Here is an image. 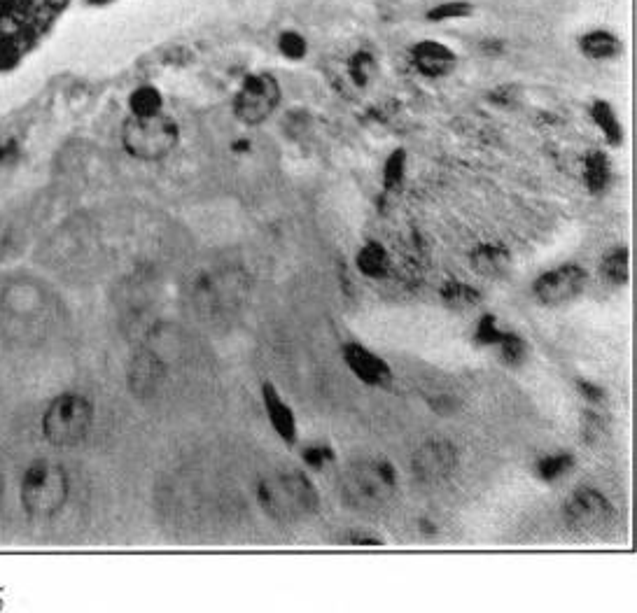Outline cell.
<instances>
[{
    "mask_svg": "<svg viewBox=\"0 0 637 613\" xmlns=\"http://www.w3.org/2000/svg\"><path fill=\"white\" fill-rule=\"evenodd\" d=\"M600 273L607 283L612 285H626L630 280V252L626 245H619V248H612L602 257L600 262Z\"/></svg>",
    "mask_w": 637,
    "mask_h": 613,
    "instance_id": "20",
    "label": "cell"
},
{
    "mask_svg": "<svg viewBox=\"0 0 637 613\" xmlns=\"http://www.w3.org/2000/svg\"><path fill=\"white\" fill-rule=\"evenodd\" d=\"M577 387H579V392L584 394L586 399H591V401H602V397H605L600 387L595 385V383H588V380H579Z\"/></svg>",
    "mask_w": 637,
    "mask_h": 613,
    "instance_id": "31",
    "label": "cell"
},
{
    "mask_svg": "<svg viewBox=\"0 0 637 613\" xmlns=\"http://www.w3.org/2000/svg\"><path fill=\"white\" fill-rule=\"evenodd\" d=\"M474 12L472 3L467 0H446V3H437L432 10H427V21L432 24H444V21H458V19H467L469 14Z\"/></svg>",
    "mask_w": 637,
    "mask_h": 613,
    "instance_id": "23",
    "label": "cell"
},
{
    "mask_svg": "<svg viewBox=\"0 0 637 613\" xmlns=\"http://www.w3.org/2000/svg\"><path fill=\"white\" fill-rule=\"evenodd\" d=\"M404 171H406V152L404 150H395L385 161L383 166V185L385 189H395L399 187V182L404 180Z\"/></svg>",
    "mask_w": 637,
    "mask_h": 613,
    "instance_id": "27",
    "label": "cell"
},
{
    "mask_svg": "<svg viewBox=\"0 0 637 613\" xmlns=\"http://www.w3.org/2000/svg\"><path fill=\"white\" fill-rule=\"evenodd\" d=\"M301 457H304V462L308 464L311 469H325L329 462H334V453L329 446H320V443H313V446H306L304 453H301Z\"/></svg>",
    "mask_w": 637,
    "mask_h": 613,
    "instance_id": "29",
    "label": "cell"
},
{
    "mask_svg": "<svg viewBox=\"0 0 637 613\" xmlns=\"http://www.w3.org/2000/svg\"><path fill=\"white\" fill-rule=\"evenodd\" d=\"M495 348L500 350V359L507 366H521L525 362V357H528V345H525L523 338L514 334V331H507Z\"/></svg>",
    "mask_w": 637,
    "mask_h": 613,
    "instance_id": "25",
    "label": "cell"
},
{
    "mask_svg": "<svg viewBox=\"0 0 637 613\" xmlns=\"http://www.w3.org/2000/svg\"><path fill=\"white\" fill-rule=\"evenodd\" d=\"M129 108L131 117H152L164 112V98H161V91L157 87H138L129 98Z\"/></svg>",
    "mask_w": 637,
    "mask_h": 613,
    "instance_id": "21",
    "label": "cell"
},
{
    "mask_svg": "<svg viewBox=\"0 0 637 613\" xmlns=\"http://www.w3.org/2000/svg\"><path fill=\"white\" fill-rule=\"evenodd\" d=\"M348 544H353V546H381V539L374 537V534L353 532V534H348Z\"/></svg>",
    "mask_w": 637,
    "mask_h": 613,
    "instance_id": "30",
    "label": "cell"
},
{
    "mask_svg": "<svg viewBox=\"0 0 637 613\" xmlns=\"http://www.w3.org/2000/svg\"><path fill=\"white\" fill-rule=\"evenodd\" d=\"M343 362L350 369V373L364 385H385L392 378V369L383 357L376 352L364 348L360 343H346L343 345Z\"/></svg>",
    "mask_w": 637,
    "mask_h": 613,
    "instance_id": "11",
    "label": "cell"
},
{
    "mask_svg": "<svg viewBox=\"0 0 637 613\" xmlns=\"http://www.w3.org/2000/svg\"><path fill=\"white\" fill-rule=\"evenodd\" d=\"M180 126L173 117L159 115L152 117H129L122 129L124 150L140 161H159L178 147Z\"/></svg>",
    "mask_w": 637,
    "mask_h": 613,
    "instance_id": "3",
    "label": "cell"
},
{
    "mask_svg": "<svg viewBox=\"0 0 637 613\" xmlns=\"http://www.w3.org/2000/svg\"><path fill=\"white\" fill-rule=\"evenodd\" d=\"M257 502L276 523H297L318 511L320 495L301 471H280L259 481Z\"/></svg>",
    "mask_w": 637,
    "mask_h": 613,
    "instance_id": "1",
    "label": "cell"
},
{
    "mask_svg": "<svg viewBox=\"0 0 637 613\" xmlns=\"http://www.w3.org/2000/svg\"><path fill=\"white\" fill-rule=\"evenodd\" d=\"M68 476L59 464L35 462L21 481V504L33 518H49L66 504Z\"/></svg>",
    "mask_w": 637,
    "mask_h": 613,
    "instance_id": "5",
    "label": "cell"
},
{
    "mask_svg": "<svg viewBox=\"0 0 637 613\" xmlns=\"http://www.w3.org/2000/svg\"><path fill=\"white\" fill-rule=\"evenodd\" d=\"M411 63L423 77L430 80H441L448 77L458 66V56L444 42L437 40H420L411 47Z\"/></svg>",
    "mask_w": 637,
    "mask_h": 613,
    "instance_id": "10",
    "label": "cell"
},
{
    "mask_svg": "<svg viewBox=\"0 0 637 613\" xmlns=\"http://www.w3.org/2000/svg\"><path fill=\"white\" fill-rule=\"evenodd\" d=\"M94 425V406L82 394H61L42 415V434L56 448L77 446Z\"/></svg>",
    "mask_w": 637,
    "mask_h": 613,
    "instance_id": "4",
    "label": "cell"
},
{
    "mask_svg": "<svg viewBox=\"0 0 637 613\" xmlns=\"http://www.w3.org/2000/svg\"><path fill=\"white\" fill-rule=\"evenodd\" d=\"M614 516L612 502L595 488H579L565 502L563 518L572 532L598 534Z\"/></svg>",
    "mask_w": 637,
    "mask_h": 613,
    "instance_id": "7",
    "label": "cell"
},
{
    "mask_svg": "<svg viewBox=\"0 0 637 613\" xmlns=\"http://www.w3.org/2000/svg\"><path fill=\"white\" fill-rule=\"evenodd\" d=\"M278 80L269 73H252L245 77L234 96V115L241 124L257 126L269 119L280 105Z\"/></svg>",
    "mask_w": 637,
    "mask_h": 613,
    "instance_id": "6",
    "label": "cell"
},
{
    "mask_svg": "<svg viewBox=\"0 0 637 613\" xmlns=\"http://www.w3.org/2000/svg\"><path fill=\"white\" fill-rule=\"evenodd\" d=\"M588 285V273L579 264H560L556 269L542 273L532 285V292L539 304L544 306H563L570 304Z\"/></svg>",
    "mask_w": 637,
    "mask_h": 613,
    "instance_id": "8",
    "label": "cell"
},
{
    "mask_svg": "<svg viewBox=\"0 0 637 613\" xmlns=\"http://www.w3.org/2000/svg\"><path fill=\"white\" fill-rule=\"evenodd\" d=\"M612 161L605 152L591 150L584 157V182L591 194H602L612 185Z\"/></svg>",
    "mask_w": 637,
    "mask_h": 613,
    "instance_id": "17",
    "label": "cell"
},
{
    "mask_svg": "<svg viewBox=\"0 0 637 613\" xmlns=\"http://www.w3.org/2000/svg\"><path fill=\"white\" fill-rule=\"evenodd\" d=\"M469 266L476 276L495 280L509 273L511 255L500 243H479L469 250Z\"/></svg>",
    "mask_w": 637,
    "mask_h": 613,
    "instance_id": "12",
    "label": "cell"
},
{
    "mask_svg": "<svg viewBox=\"0 0 637 613\" xmlns=\"http://www.w3.org/2000/svg\"><path fill=\"white\" fill-rule=\"evenodd\" d=\"M262 404L269 418L271 427L276 429V434L287 443L297 441V418H294L292 408L287 406V401L280 397L276 387L271 383L262 385Z\"/></svg>",
    "mask_w": 637,
    "mask_h": 613,
    "instance_id": "13",
    "label": "cell"
},
{
    "mask_svg": "<svg viewBox=\"0 0 637 613\" xmlns=\"http://www.w3.org/2000/svg\"><path fill=\"white\" fill-rule=\"evenodd\" d=\"M504 334H507V331L500 329V324H497L493 315H483L479 324H476L474 338H476V343H481V345H497L504 338Z\"/></svg>",
    "mask_w": 637,
    "mask_h": 613,
    "instance_id": "28",
    "label": "cell"
},
{
    "mask_svg": "<svg viewBox=\"0 0 637 613\" xmlns=\"http://www.w3.org/2000/svg\"><path fill=\"white\" fill-rule=\"evenodd\" d=\"M537 476L542 478V481H558V478H563L570 474V471L574 469V455L570 453H551V455H544L542 460L537 462Z\"/></svg>",
    "mask_w": 637,
    "mask_h": 613,
    "instance_id": "22",
    "label": "cell"
},
{
    "mask_svg": "<svg viewBox=\"0 0 637 613\" xmlns=\"http://www.w3.org/2000/svg\"><path fill=\"white\" fill-rule=\"evenodd\" d=\"M579 52L591 61H612L621 56V38L607 28H593L579 38Z\"/></svg>",
    "mask_w": 637,
    "mask_h": 613,
    "instance_id": "15",
    "label": "cell"
},
{
    "mask_svg": "<svg viewBox=\"0 0 637 613\" xmlns=\"http://www.w3.org/2000/svg\"><path fill=\"white\" fill-rule=\"evenodd\" d=\"M397 490V471L385 460L355 462L341 476V497L350 509L376 511Z\"/></svg>",
    "mask_w": 637,
    "mask_h": 613,
    "instance_id": "2",
    "label": "cell"
},
{
    "mask_svg": "<svg viewBox=\"0 0 637 613\" xmlns=\"http://www.w3.org/2000/svg\"><path fill=\"white\" fill-rule=\"evenodd\" d=\"M3 495H5V481L3 476H0V502H3Z\"/></svg>",
    "mask_w": 637,
    "mask_h": 613,
    "instance_id": "32",
    "label": "cell"
},
{
    "mask_svg": "<svg viewBox=\"0 0 637 613\" xmlns=\"http://www.w3.org/2000/svg\"><path fill=\"white\" fill-rule=\"evenodd\" d=\"M348 75L355 87H369V82L376 75V59L369 52H355L348 61Z\"/></svg>",
    "mask_w": 637,
    "mask_h": 613,
    "instance_id": "24",
    "label": "cell"
},
{
    "mask_svg": "<svg viewBox=\"0 0 637 613\" xmlns=\"http://www.w3.org/2000/svg\"><path fill=\"white\" fill-rule=\"evenodd\" d=\"M161 378H164V364H161V359L154 352L145 350L133 359L129 369V385L140 397L157 392Z\"/></svg>",
    "mask_w": 637,
    "mask_h": 613,
    "instance_id": "14",
    "label": "cell"
},
{
    "mask_svg": "<svg viewBox=\"0 0 637 613\" xmlns=\"http://www.w3.org/2000/svg\"><path fill=\"white\" fill-rule=\"evenodd\" d=\"M591 119H593V124L602 131V136H605L607 145L619 147L623 143V126H621L619 115H616V110L612 108V103L593 101Z\"/></svg>",
    "mask_w": 637,
    "mask_h": 613,
    "instance_id": "18",
    "label": "cell"
},
{
    "mask_svg": "<svg viewBox=\"0 0 637 613\" xmlns=\"http://www.w3.org/2000/svg\"><path fill=\"white\" fill-rule=\"evenodd\" d=\"M441 301L453 310H469L481 304V292L476 287L460 283V280H446L439 290Z\"/></svg>",
    "mask_w": 637,
    "mask_h": 613,
    "instance_id": "19",
    "label": "cell"
},
{
    "mask_svg": "<svg viewBox=\"0 0 637 613\" xmlns=\"http://www.w3.org/2000/svg\"><path fill=\"white\" fill-rule=\"evenodd\" d=\"M355 266L364 278H385L390 271V255L385 250L383 243L369 241L364 243L355 255Z\"/></svg>",
    "mask_w": 637,
    "mask_h": 613,
    "instance_id": "16",
    "label": "cell"
},
{
    "mask_svg": "<svg viewBox=\"0 0 637 613\" xmlns=\"http://www.w3.org/2000/svg\"><path fill=\"white\" fill-rule=\"evenodd\" d=\"M278 52L287 61H301L308 54V42L299 31H283L278 35Z\"/></svg>",
    "mask_w": 637,
    "mask_h": 613,
    "instance_id": "26",
    "label": "cell"
},
{
    "mask_svg": "<svg viewBox=\"0 0 637 613\" xmlns=\"http://www.w3.org/2000/svg\"><path fill=\"white\" fill-rule=\"evenodd\" d=\"M455 469H458V450L446 439L425 441L411 457L413 476L425 485L446 483Z\"/></svg>",
    "mask_w": 637,
    "mask_h": 613,
    "instance_id": "9",
    "label": "cell"
}]
</instances>
